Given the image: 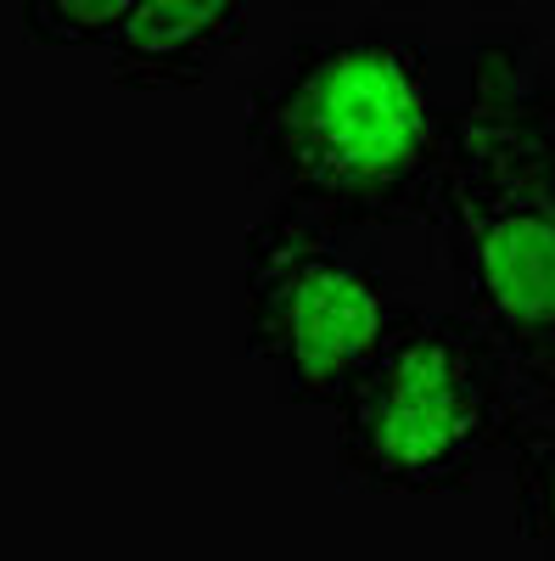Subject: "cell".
I'll return each instance as SVG.
<instances>
[{
    "label": "cell",
    "instance_id": "52a82bcc",
    "mask_svg": "<svg viewBox=\"0 0 555 561\" xmlns=\"http://www.w3.org/2000/svg\"><path fill=\"white\" fill-rule=\"evenodd\" d=\"M141 0H18V28L39 51H107Z\"/></svg>",
    "mask_w": 555,
    "mask_h": 561
},
{
    "label": "cell",
    "instance_id": "6da1fadb",
    "mask_svg": "<svg viewBox=\"0 0 555 561\" xmlns=\"http://www.w3.org/2000/svg\"><path fill=\"white\" fill-rule=\"evenodd\" d=\"M466 39L421 7L298 23L242 113L247 169L269 197L337 230L427 225L460 113Z\"/></svg>",
    "mask_w": 555,
    "mask_h": 561
},
{
    "label": "cell",
    "instance_id": "3957f363",
    "mask_svg": "<svg viewBox=\"0 0 555 561\" xmlns=\"http://www.w3.org/2000/svg\"><path fill=\"white\" fill-rule=\"evenodd\" d=\"M522 377L460 304H415L332 404V466L348 494H472L505 466Z\"/></svg>",
    "mask_w": 555,
    "mask_h": 561
},
{
    "label": "cell",
    "instance_id": "8992f818",
    "mask_svg": "<svg viewBox=\"0 0 555 561\" xmlns=\"http://www.w3.org/2000/svg\"><path fill=\"white\" fill-rule=\"evenodd\" d=\"M505 466H511L517 534L539 556H555V377L539 388H522V415H517Z\"/></svg>",
    "mask_w": 555,
    "mask_h": 561
},
{
    "label": "cell",
    "instance_id": "7a4b0ae2",
    "mask_svg": "<svg viewBox=\"0 0 555 561\" xmlns=\"http://www.w3.org/2000/svg\"><path fill=\"white\" fill-rule=\"evenodd\" d=\"M454 304L511 354L522 388L555 377V68L522 18L466 34L460 113L432 203Z\"/></svg>",
    "mask_w": 555,
    "mask_h": 561
},
{
    "label": "cell",
    "instance_id": "277c9868",
    "mask_svg": "<svg viewBox=\"0 0 555 561\" xmlns=\"http://www.w3.org/2000/svg\"><path fill=\"white\" fill-rule=\"evenodd\" d=\"M415 304L382 230H337L269 203L230 270V354L264 365L281 404L332 410Z\"/></svg>",
    "mask_w": 555,
    "mask_h": 561
},
{
    "label": "cell",
    "instance_id": "5b68a950",
    "mask_svg": "<svg viewBox=\"0 0 555 561\" xmlns=\"http://www.w3.org/2000/svg\"><path fill=\"white\" fill-rule=\"evenodd\" d=\"M264 0H141L124 34L107 45L118 90H192L247 39Z\"/></svg>",
    "mask_w": 555,
    "mask_h": 561
}]
</instances>
